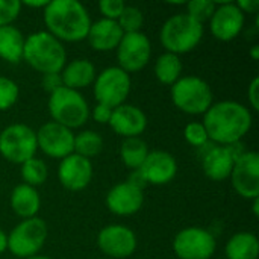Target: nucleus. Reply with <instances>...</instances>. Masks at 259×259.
<instances>
[{
    "mask_svg": "<svg viewBox=\"0 0 259 259\" xmlns=\"http://www.w3.org/2000/svg\"><path fill=\"white\" fill-rule=\"evenodd\" d=\"M208 138L222 146L240 143L252 127L250 111L238 102H219L203 114Z\"/></svg>",
    "mask_w": 259,
    "mask_h": 259,
    "instance_id": "f257e3e1",
    "label": "nucleus"
},
{
    "mask_svg": "<svg viewBox=\"0 0 259 259\" xmlns=\"http://www.w3.org/2000/svg\"><path fill=\"white\" fill-rule=\"evenodd\" d=\"M47 32L59 41L77 42L87 39L91 18L85 6L77 0H52L44 8Z\"/></svg>",
    "mask_w": 259,
    "mask_h": 259,
    "instance_id": "f03ea898",
    "label": "nucleus"
},
{
    "mask_svg": "<svg viewBox=\"0 0 259 259\" xmlns=\"http://www.w3.org/2000/svg\"><path fill=\"white\" fill-rule=\"evenodd\" d=\"M23 59L42 74L61 73L65 67L67 53L59 39L49 32L39 30L24 39Z\"/></svg>",
    "mask_w": 259,
    "mask_h": 259,
    "instance_id": "7ed1b4c3",
    "label": "nucleus"
},
{
    "mask_svg": "<svg viewBox=\"0 0 259 259\" xmlns=\"http://www.w3.org/2000/svg\"><path fill=\"white\" fill-rule=\"evenodd\" d=\"M203 36V24L193 20L188 14L171 15L161 29V42L168 53L181 55L191 52Z\"/></svg>",
    "mask_w": 259,
    "mask_h": 259,
    "instance_id": "20e7f679",
    "label": "nucleus"
},
{
    "mask_svg": "<svg viewBox=\"0 0 259 259\" xmlns=\"http://www.w3.org/2000/svg\"><path fill=\"white\" fill-rule=\"evenodd\" d=\"M47 106L53 121L70 131L83 126L90 117V108L83 96L65 87L50 94Z\"/></svg>",
    "mask_w": 259,
    "mask_h": 259,
    "instance_id": "39448f33",
    "label": "nucleus"
},
{
    "mask_svg": "<svg viewBox=\"0 0 259 259\" xmlns=\"http://www.w3.org/2000/svg\"><path fill=\"white\" fill-rule=\"evenodd\" d=\"M212 91L208 82L197 76H185L171 85L173 103L187 114H205L212 105Z\"/></svg>",
    "mask_w": 259,
    "mask_h": 259,
    "instance_id": "423d86ee",
    "label": "nucleus"
},
{
    "mask_svg": "<svg viewBox=\"0 0 259 259\" xmlns=\"http://www.w3.org/2000/svg\"><path fill=\"white\" fill-rule=\"evenodd\" d=\"M36 150V134L29 126L17 123L0 132V155L6 161L21 165L35 158Z\"/></svg>",
    "mask_w": 259,
    "mask_h": 259,
    "instance_id": "0eeeda50",
    "label": "nucleus"
},
{
    "mask_svg": "<svg viewBox=\"0 0 259 259\" xmlns=\"http://www.w3.org/2000/svg\"><path fill=\"white\" fill-rule=\"evenodd\" d=\"M47 238V225L38 219H27L18 223L8 235V249L17 258H32L44 246Z\"/></svg>",
    "mask_w": 259,
    "mask_h": 259,
    "instance_id": "6e6552de",
    "label": "nucleus"
},
{
    "mask_svg": "<svg viewBox=\"0 0 259 259\" xmlns=\"http://www.w3.org/2000/svg\"><path fill=\"white\" fill-rule=\"evenodd\" d=\"M131 91V76L120 67H108L94 79V97L97 103L111 109L124 103Z\"/></svg>",
    "mask_w": 259,
    "mask_h": 259,
    "instance_id": "1a4fd4ad",
    "label": "nucleus"
},
{
    "mask_svg": "<svg viewBox=\"0 0 259 259\" xmlns=\"http://www.w3.org/2000/svg\"><path fill=\"white\" fill-rule=\"evenodd\" d=\"M214 235L203 228H185L173 241V250L179 259H209L215 252Z\"/></svg>",
    "mask_w": 259,
    "mask_h": 259,
    "instance_id": "9d476101",
    "label": "nucleus"
},
{
    "mask_svg": "<svg viewBox=\"0 0 259 259\" xmlns=\"http://www.w3.org/2000/svg\"><path fill=\"white\" fill-rule=\"evenodd\" d=\"M150 41L143 32L124 33L117 47V59L120 68L127 74L143 70L150 61Z\"/></svg>",
    "mask_w": 259,
    "mask_h": 259,
    "instance_id": "9b49d317",
    "label": "nucleus"
},
{
    "mask_svg": "<svg viewBox=\"0 0 259 259\" xmlns=\"http://www.w3.org/2000/svg\"><path fill=\"white\" fill-rule=\"evenodd\" d=\"M234 190L244 199L259 197V155L256 152H244L237 161L231 173Z\"/></svg>",
    "mask_w": 259,
    "mask_h": 259,
    "instance_id": "f8f14e48",
    "label": "nucleus"
},
{
    "mask_svg": "<svg viewBox=\"0 0 259 259\" xmlns=\"http://www.w3.org/2000/svg\"><path fill=\"white\" fill-rule=\"evenodd\" d=\"M97 246L109 259L129 258L137 249V237L127 226L109 225L99 232Z\"/></svg>",
    "mask_w": 259,
    "mask_h": 259,
    "instance_id": "ddd939ff",
    "label": "nucleus"
},
{
    "mask_svg": "<svg viewBox=\"0 0 259 259\" xmlns=\"http://www.w3.org/2000/svg\"><path fill=\"white\" fill-rule=\"evenodd\" d=\"M36 134V146L41 149V152L50 158L64 159L65 156L73 153V143H74V134L55 123L49 121L39 127Z\"/></svg>",
    "mask_w": 259,
    "mask_h": 259,
    "instance_id": "4468645a",
    "label": "nucleus"
},
{
    "mask_svg": "<svg viewBox=\"0 0 259 259\" xmlns=\"http://www.w3.org/2000/svg\"><path fill=\"white\" fill-rule=\"evenodd\" d=\"M138 171L146 184L165 185L175 179L178 173V164L171 153L164 150H153L149 152Z\"/></svg>",
    "mask_w": 259,
    "mask_h": 259,
    "instance_id": "2eb2a0df",
    "label": "nucleus"
},
{
    "mask_svg": "<svg viewBox=\"0 0 259 259\" xmlns=\"http://www.w3.org/2000/svg\"><path fill=\"white\" fill-rule=\"evenodd\" d=\"M58 179L64 188L70 191H80L87 188L93 179V164L90 159L71 153L61 159Z\"/></svg>",
    "mask_w": 259,
    "mask_h": 259,
    "instance_id": "dca6fc26",
    "label": "nucleus"
},
{
    "mask_svg": "<svg viewBox=\"0 0 259 259\" xmlns=\"http://www.w3.org/2000/svg\"><path fill=\"white\" fill-rule=\"evenodd\" d=\"M209 21L211 32L219 41H232L244 26V14L235 3L226 2L215 8Z\"/></svg>",
    "mask_w": 259,
    "mask_h": 259,
    "instance_id": "f3484780",
    "label": "nucleus"
},
{
    "mask_svg": "<svg viewBox=\"0 0 259 259\" xmlns=\"http://www.w3.org/2000/svg\"><path fill=\"white\" fill-rule=\"evenodd\" d=\"M143 203V190L129 181L117 184L106 194V206L117 215H132L141 209Z\"/></svg>",
    "mask_w": 259,
    "mask_h": 259,
    "instance_id": "a211bd4d",
    "label": "nucleus"
},
{
    "mask_svg": "<svg viewBox=\"0 0 259 259\" xmlns=\"http://www.w3.org/2000/svg\"><path fill=\"white\" fill-rule=\"evenodd\" d=\"M108 124L115 134L124 138H137L146 131L147 117L138 106L123 103L112 109V115Z\"/></svg>",
    "mask_w": 259,
    "mask_h": 259,
    "instance_id": "6ab92c4d",
    "label": "nucleus"
},
{
    "mask_svg": "<svg viewBox=\"0 0 259 259\" xmlns=\"http://www.w3.org/2000/svg\"><path fill=\"white\" fill-rule=\"evenodd\" d=\"M123 35L124 33L115 20L102 18L96 23H91L87 39L94 50L111 52L118 47Z\"/></svg>",
    "mask_w": 259,
    "mask_h": 259,
    "instance_id": "aec40b11",
    "label": "nucleus"
},
{
    "mask_svg": "<svg viewBox=\"0 0 259 259\" xmlns=\"http://www.w3.org/2000/svg\"><path fill=\"white\" fill-rule=\"evenodd\" d=\"M235 158L226 146L212 147L203 156V171L212 181H225L231 176Z\"/></svg>",
    "mask_w": 259,
    "mask_h": 259,
    "instance_id": "412c9836",
    "label": "nucleus"
},
{
    "mask_svg": "<svg viewBox=\"0 0 259 259\" xmlns=\"http://www.w3.org/2000/svg\"><path fill=\"white\" fill-rule=\"evenodd\" d=\"M11 208L18 217L24 220L36 217L41 208V199L38 191L26 184L17 185L11 194Z\"/></svg>",
    "mask_w": 259,
    "mask_h": 259,
    "instance_id": "4be33fe9",
    "label": "nucleus"
},
{
    "mask_svg": "<svg viewBox=\"0 0 259 259\" xmlns=\"http://www.w3.org/2000/svg\"><path fill=\"white\" fill-rule=\"evenodd\" d=\"M61 77L65 88L77 91L79 88H85L94 82L96 68L88 59H74L62 68Z\"/></svg>",
    "mask_w": 259,
    "mask_h": 259,
    "instance_id": "5701e85b",
    "label": "nucleus"
},
{
    "mask_svg": "<svg viewBox=\"0 0 259 259\" xmlns=\"http://www.w3.org/2000/svg\"><path fill=\"white\" fill-rule=\"evenodd\" d=\"M24 36L23 33L12 24L0 27V58L17 64L23 59L24 49Z\"/></svg>",
    "mask_w": 259,
    "mask_h": 259,
    "instance_id": "b1692460",
    "label": "nucleus"
},
{
    "mask_svg": "<svg viewBox=\"0 0 259 259\" xmlns=\"http://www.w3.org/2000/svg\"><path fill=\"white\" fill-rule=\"evenodd\" d=\"M259 241L250 232H238L226 244L228 259H258Z\"/></svg>",
    "mask_w": 259,
    "mask_h": 259,
    "instance_id": "393cba45",
    "label": "nucleus"
},
{
    "mask_svg": "<svg viewBox=\"0 0 259 259\" xmlns=\"http://www.w3.org/2000/svg\"><path fill=\"white\" fill-rule=\"evenodd\" d=\"M149 155L147 144L140 138H124L120 147V158L123 164L132 170H138Z\"/></svg>",
    "mask_w": 259,
    "mask_h": 259,
    "instance_id": "a878e982",
    "label": "nucleus"
},
{
    "mask_svg": "<svg viewBox=\"0 0 259 259\" xmlns=\"http://www.w3.org/2000/svg\"><path fill=\"white\" fill-rule=\"evenodd\" d=\"M182 73V62L178 55L164 53L156 59L155 64V76L164 85H173L181 79Z\"/></svg>",
    "mask_w": 259,
    "mask_h": 259,
    "instance_id": "bb28decb",
    "label": "nucleus"
},
{
    "mask_svg": "<svg viewBox=\"0 0 259 259\" xmlns=\"http://www.w3.org/2000/svg\"><path fill=\"white\" fill-rule=\"evenodd\" d=\"M102 149H103V140L97 132L83 131V132L74 135L73 153L90 159L93 156H97L102 152Z\"/></svg>",
    "mask_w": 259,
    "mask_h": 259,
    "instance_id": "cd10ccee",
    "label": "nucleus"
},
{
    "mask_svg": "<svg viewBox=\"0 0 259 259\" xmlns=\"http://www.w3.org/2000/svg\"><path fill=\"white\" fill-rule=\"evenodd\" d=\"M21 178L26 185L38 187L42 185L47 179V165L38 158H32L21 164Z\"/></svg>",
    "mask_w": 259,
    "mask_h": 259,
    "instance_id": "c85d7f7f",
    "label": "nucleus"
},
{
    "mask_svg": "<svg viewBox=\"0 0 259 259\" xmlns=\"http://www.w3.org/2000/svg\"><path fill=\"white\" fill-rule=\"evenodd\" d=\"M117 23L121 27L123 33H135L140 32V29L143 27L144 15L135 6H124L123 12L117 18Z\"/></svg>",
    "mask_w": 259,
    "mask_h": 259,
    "instance_id": "c756f323",
    "label": "nucleus"
},
{
    "mask_svg": "<svg viewBox=\"0 0 259 259\" xmlns=\"http://www.w3.org/2000/svg\"><path fill=\"white\" fill-rule=\"evenodd\" d=\"M185 5L188 9L187 14L200 24L211 20V17L215 11V3L211 0H193V2H188Z\"/></svg>",
    "mask_w": 259,
    "mask_h": 259,
    "instance_id": "7c9ffc66",
    "label": "nucleus"
},
{
    "mask_svg": "<svg viewBox=\"0 0 259 259\" xmlns=\"http://www.w3.org/2000/svg\"><path fill=\"white\" fill-rule=\"evenodd\" d=\"M18 85L12 79L0 76V111L12 108L18 100Z\"/></svg>",
    "mask_w": 259,
    "mask_h": 259,
    "instance_id": "2f4dec72",
    "label": "nucleus"
},
{
    "mask_svg": "<svg viewBox=\"0 0 259 259\" xmlns=\"http://www.w3.org/2000/svg\"><path fill=\"white\" fill-rule=\"evenodd\" d=\"M184 135H185V140L194 147L206 146V143L209 140L203 123H197V121H193V123L187 124V127L184 131Z\"/></svg>",
    "mask_w": 259,
    "mask_h": 259,
    "instance_id": "473e14b6",
    "label": "nucleus"
},
{
    "mask_svg": "<svg viewBox=\"0 0 259 259\" xmlns=\"http://www.w3.org/2000/svg\"><path fill=\"white\" fill-rule=\"evenodd\" d=\"M20 0H0V27L9 26L21 11Z\"/></svg>",
    "mask_w": 259,
    "mask_h": 259,
    "instance_id": "72a5a7b5",
    "label": "nucleus"
},
{
    "mask_svg": "<svg viewBox=\"0 0 259 259\" xmlns=\"http://www.w3.org/2000/svg\"><path fill=\"white\" fill-rule=\"evenodd\" d=\"M124 2L121 0H100L99 2V9L108 20H115L120 17V14L124 9Z\"/></svg>",
    "mask_w": 259,
    "mask_h": 259,
    "instance_id": "f704fd0d",
    "label": "nucleus"
},
{
    "mask_svg": "<svg viewBox=\"0 0 259 259\" xmlns=\"http://www.w3.org/2000/svg\"><path fill=\"white\" fill-rule=\"evenodd\" d=\"M42 87L47 93H55L56 90L62 88V77L61 73H50V74H42Z\"/></svg>",
    "mask_w": 259,
    "mask_h": 259,
    "instance_id": "c9c22d12",
    "label": "nucleus"
},
{
    "mask_svg": "<svg viewBox=\"0 0 259 259\" xmlns=\"http://www.w3.org/2000/svg\"><path fill=\"white\" fill-rule=\"evenodd\" d=\"M111 115H112V109L105 105L97 103L93 109V118H94V121H97L100 124H108L111 120Z\"/></svg>",
    "mask_w": 259,
    "mask_h": 259,
    "instance_id": "e433bc0d",
    "label": "nucleus"
},
{
    "mask_svg": "<svg viewBox=\"0 0 259 259\" xmlns=\"http://www.w3.org/2000/svg\"><path fill=\"white\" fill-rule=\"evenodd\" d=\"M247 96H249V102L252 105V108L255 111L259 109V77H255L247 90Z\"/></svg>",
    "mask_w": 259,
    "mask_h": 259,
    "instance_id": "4c0bfd02",
    "label": "nucleus"
},
{
    "mask_svg": "<svg viewBox=\"0 0 259 259\" xmlns=\"http://www.w3.org/2000/svg\"><path fill=\"white\" fill-rule=\"evenodd\" d=\"M241 11H243V14L244 12H255L256 9L259 8V2L258 0H243V2H238V3H235Z\"/></svg>",
    "mask_w": 259,
    "mask_h": 259,
    "instance_id": "58836bf2",
    "label": "nucleus"
},
{
    "mask_svg": "<svg viewBox=\"0 0 259 259\" xmlns=\"http://www.w3.org/2000/svg\"><path fill=\"white\" fill-rule=\"evenodd\" d=\"M47 0H38V2H32V0H27V2H23L21 5H26L29 8H46L47 6Z\"/></svg>",
    "mask_w": 259,
    "mask_h": 259,
    "instance_id": "ea45409f",
    "label": "nucleus"
},
{
    "mask_svg": "<svg viewBox=\"0 0 259 259\" xmlns=\"http://www.w3.org/2000/svg\"><path fill=\"white\" fill-rule=\"evenodd\" d=\"M8 249V235L0 229V253H3Z\"/></svg>",
    "mask_w": 259,
    "mask_h": 259,
    "instance_id": "a19ab883",
    "label": "nucleus"
},
{
    "mask_svg": "<svg viewBox=\"0 0 259 259\" xmlns=\"http://www.w3.org/2000/svg\"><path fill=\"white\" fill-rule=\"evenodd\" d=\"M250 56H252V59H253V61H258L259 59V46L258 44H255V46L250 49Z\"/></svg>",
    "mask_w": 259,
    "mask_h": 259,
    "instance_id": "79ce46f5",
    "label": "nucleus"
},
{
    "mask_svg": "<svg viewBox=\"0 0 259 259\" xmlns=\"http://www.w3.org/2000/svg\"><path fill=\"white\" fill-rule=\"evenodd\" d=\"M253 214H255V217H258L259 215V197L258 199H253Z\"/></svg>",
    "mask_w": 259,
    "mask_h": 259,
    "instance_id": "37998d69",
    "label": "nucleus"
},
{
    "mask_svg": "<svg viewBox=\"0 0 259 259\" xmlns=\"http://www.w3.org/2000/svg\"><path fill=\"white\" fill-rule=\"evenodd\" d=\"M27 259H50V258H47V256H39V255H35V256H32V258H27Z\"/></svg>",
    "mask_w": 259,
    "mask_h": 259,
    "instance_id": "c03bdc74",
    "label": "nucleus"
},
{
    "mask_svg": "<svg viewBox=\"0 0 259 259\" xmlns=\"http://www.w3.org/2000/svg\"><path fill=\"white\" fill-rule=\"evenodd\" d=\"M108 259H109V258H108Z\"/></svg>",
    "mask_w": 259,
    "mask_h": 259,
    "instance_id": "a18cd8bd",
    "label": "nucleus"
}]
</instances>
